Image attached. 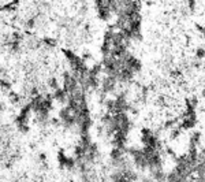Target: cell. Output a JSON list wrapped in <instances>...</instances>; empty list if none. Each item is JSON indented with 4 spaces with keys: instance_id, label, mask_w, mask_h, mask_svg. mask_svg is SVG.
Listing matches in <instances>:
<instances>
[{
    "instance_id": "6da1fadb",
    "label": "cell",
    "mask_w": 205,
    "mask_h": 182,
    "mask_svg": "<svg viewBox=\"0 0 205 182\" xmlns=\"http://www.w3.org/2000/svg\"><path fill=\"white\" fill-rule=\"evenodd\" d=\"M196 56H197V59H204L205 58V48L202 47H198L196 49Z\"/></svg>"
}]
</instances>
